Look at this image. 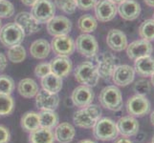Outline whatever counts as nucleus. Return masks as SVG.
Wrapping results in <instances>:
<instances>
[{"instance_id":"9d476101","label":"nucleus","mask_w":154,"mask_h":143,"mask_svg":"<svg viewBox=\"0 0 154 143\" xmlns=\"http://www.w3.org/2000/svg\"><path fill=\"white\" fill-rule=\"evenodd\" d=\"M51 48L58 56H70L76 50L75 42L68 35L54 36Z\"/></svg>"},{"instance_id":"f03ea898","label":"nucleus","mask_w":154,"mask_h":143,"mask_svg":"<svg viewBox=\"0 0 154 143\" xmlns=\"http://www.w3.org/2000/svg\"><path fill=\"white\" fill-rule=\"evenodd\" d=\"M99 101L103 108L117 112L123 108V95L118 87L114 85L104 87L100 93Z\"/></svg>"},{"instance_id":"ddd939ff","label":"nucleus","mask_w":154,"mask_h":143,"mask_svg":"<svg viewBox=\"0 0 154 143\" xmlns=\"http://www.w3.org/2000/svg\"><path fill=\"white\" fill-rule=\"evenodd\" d=\"M71 20L65 16H61V15L54 16L47 23V31L52 36L67 35L71 31Z\"/></svg>"},{"instance_id":"aec40b11","label":"nucleus","mask_w":154,"mask_h":143,"mask_svg":"<svg viewBox=\"0 0 154 143\" xmlns=\"http://www.w3.org/2000/svg\"><path fill=\"white\" fill-rule=\"evenodd\" d=\"M50 64L51 68V73L54 75L60 76V77H64L67 76L69 73H71L73 64L70 58L68 56H57L54 59H52Z\"/></svg>"},{"instance_id":"0eeeda50","label":"nucleus","mask_w":154,"mask_h":143,"mask_svg":"<svg viewBox=\"0 0 154 143\" xmlns=\"http://www.w3.org/2000/svg\"><path fill=\"white\" fill-rule=\"evenodd\" d=\"M97 70L99 76L103 80H109L112 76L114 69L118 66V59L111 52H103L96 57Z\"/></svg>"},{"instance_id":"6e6552de","label":"nucleus","mask_w":154,"mask_h":143,"mask_svg":"<svg viewBox=\"0 0 154 143\" xmlns=\"http://www.w3.org/2000/svg\"><path fill=\"white\" fill-rule=\"evenodd\" d=\"M150 102L145 95L135 94L126 102V111L129 115L142 118L150 112Z\"/></svg>"},{"instance_id":"f257e3e1","label":"nucleus","mask_w":154,"mask_h":143,"mask_svg":"<svg viewBox=\"0 0 154 143\" xmlns=\"http://www.w3.org/2000/svg\"><path fill=\"white\" fill-rule=\"evenodd\" d=\"M102 118V110L96 104H90L74 114L73 120L78 127L91 129Z\"/></svg>"},{"instance_id":"412c9836","label":"nucleus","mask_w":154,"mask_h":143,"mask_svg":"<svg viewBox=\"0 0 154 143\" xmlns=\"http://www.w3.org/2000/svg\"><path fill=\"white\" fill-rule=\"evenodd\" d=\"M106 43L108 47L114 52H122L127 47V37L120 30L112 29L108 31L107 37H106Z\"/></svg>"},{"instance_id":"4be33fe9","label":"nucleus","mask_w":154,"mask_h":143,"mask_svg":"<svg viewBox=\"0 0 154 143\" xmlns=\"http://www.w3.org/2000/svg\"><path fill=\"white\" fill-rule=\"evenodd\" d=\"M76 135V130L70 123L62 122L57 124L55 128V140L60 143H70Z\"/></svg>"},{"instance_id":"dca6fc26","label":"nucleus","mask_w":154,"mask_h":143,"mask_svg":"<svg viewBox=\"0 0 154 143\" xmlns=\"http://www.w3.org/2000/svg\"><path fill=\"white\" fill-rule=\"evenodd\" d=\"M94 92L91 87L81 85L77 87L73 91L71 99L73 104L79 108H84L86 106L92 104L94 100Z\"/></svg>"},{"instance_id":"b1692460","label":"nucleus","mask_w":154,"mask_h":143,"mask_svg":"<svg viewBox=\"0 0 154 143\" xmlns=\"http://www.w3.org/2000/svg\"><path fill=\"white\" fill-rule=\"evenodd\" d=\"M17 91L21 97L25 98H33L38 93V85L32 78H23L17 85Z\"/></svg>"},{"instance_id":"72a5a7b5","label":"nucleus","mask_w":154,"mask_h":143,"mask_svg":"<svg viewBox=\"0 0 154 143\" xmlns=\"http://www.w3.org/2000/svg\"><path fill=\"white\" fill-rule=\"evenodd\" d=\"M55 6L63 13L72 14L76 12L77 2L76 0H55Z\"/></svg>"},{"instance_id":"c9c22d12","label":"nucleus","mask_w":154,"mask_h":143,"mask_svg":"<svg viewBox=\"0 0 154 143\" xmlns=\"http://www.w3.org/2000/svg\"><path fill=\"white\" fill-rule=\"evenodd\" d=\"M14 13V5L8 0H0V19L11 17Z\"/></svg>"},{"instance_id":"4c0bfd02","label":"nucleus","mask_w":154,"mask_h":143,"mask_svg":"<svg viewBox=\"0 0 154 143\" xmlns=\"http://www.w3.org/2000/svg\"><path fill=\"white\" fill-rule=\"evenodd\" d=\"M51 73V68L49 63H40V64L36 65L35 69V75L38 77H44L47 75Z\"/></svg>"},{"instance_id":"bb28decb","label":"nucleus","mask_w":154,"mask_h":143,"mask_svg":"<svg viewBox=\"0 0 154 143\" xmlns=\"http://www.w3.org/2000/svg\"><path fill=\"white\" fill-rule=\"evenodd\" d=\"M41 86L47 92L57 94L62 89V78L51 73L41 78Z\"/></svg>"},{"instance_id":"603ef678","label":"nucleus","mask_w":154,"mask_h":143,"mask_svg":"<svg viewBox=\"0 0 154 143\" xmlns=\"http://www.w3.org/2000/svg\"><path fill=\"white\" fill-rule=\"evenodd\" d=\"M153 19H154V14H153Z\"/></svg>"},{"instance_id":"c03bdc74","label":"nucleus","mask_w":154,"mask_h":143,"mask_svg":"<svg viewBox=\"0 0 154 143\" xmlns=\"http://www.w3.org/2000/svg\"><path fill=\"white\" fill-rule=\"evenodd\" d=\"M144 2L146 6L150 8H154V0H144Z\"/></svg>"},{"instance_id":"a18cd8bd","label":"nucleus","mask_w":154,"mask_h":143,"mask_svg":"<svg viewBox=\"0 0 154 143\" xmlns=\"http://www.w3.org/2000/svg\"><path fill=\"white\" fill-rule=\"evenodd\" d=\"M109 1H111L112 3H114V4H121L122 2H124L125 0H109Z\"/></svg>"},{"instance_id":"2f4dec72","label":"nucleus","mask_w":154,"mask_h":143,"mask_svg":"<svg viewBox=\"0 0 154 143\" xmlns=\"http://www.w3.org/2000/svg\"><path fill=\"white\" fill-rule=\"evenodd\" d=\"M14 109V101L11 94H0V116L11 115Z\"/></svg>"},{"instance_id":"393cba45","label":"nucleus","mask_w":154,"mask_h":143,"mask_svg":"<svg viewBox=\"0 0 154 143\" xmlns=\"http://www.w3.org/2000/svg\"><path fill=\"white\" fill-rule=\"evenodd\" d=\"M30 143H54L55 136L51 129L39 127L33 132H31L29 136Z\"/></svg>"},{"instance_id":"864d4df0","label":"nucleus","mask_w":154,"mask_h":143,"mask_svg":"<svg viewBox=\"0 0 154 143\" xmlns=\"http://www.w3.org/2000/svg\"><path fill=\"white\" fill-rule=\"evenodd\" d=\"M151 143H152V142H151Z\"/></svg>"},{"instance_id":"c85d7f7f","label":"nucleus","mask_w":154,"mask_h":143,"mask_svg":"<svg viewBox=\"0 0 154 143\" xmlns=\"http://www.w3.org/2000/svg\"><path fill=\"white\" fill-rule=\"evenodd\" d=\"M78 27L83 34H89L96 31L98 27V20L91 14L82 15L78 20Z\"/></svg>"},{"instance_id":"1a4fd4ad","label":"nucleus","mask_w":154,"mask_h":143,"mask_svg":"<svg viewBox=\"0 0 154 143\" xmlns=\"http://www.w3.org/2000/svg\"><path fill=\"white\" fill-rule=\"evenodd\" d=\"M75 46L79 54L85 57H94L99 52L98 41L93 35L89 34H82L79 35Z\"/></svg>"},{"instance_id":"e433bc0d","label":"nucleus","mask_w":154,"mask_h":143,"mask_svg":"<svg viewBox=\"0 0 154 143\" xmlns=\"http://www.w3.org/2000/svg\"><path fill=\"white\" fill-rule=\"evenodd\" d=\"M133 89L136 94L146 95L150 91V82L147 81L146 79H140V80L136 81Z\"/></svg>"},{"instance_id":"20e7f679","label":"nucleus","mask_w":154,"mask_h":143,"mask_svg":"<svg viewBox=\"0 0 154 143\" xmlns=\"http://www.w3.org/2000/svg\"><path fill=\"white\" fill-rule=\"evenodd\" d=\"M119 131L116 122L112 119L103 118H100L93 127V136L95 139L102 141H110L117 139Z\"/></svg>"},{"instance_id":"2eb2a0df","label":"nucleus","mask_w":154,"mask_h":143,"mask_svg":"<svg viewBox=\"0 0 154 143\" xmlns=\"http://www.w3.org/2000/svg\"><path fill=\"white\" fill-rule=\"evenodd\" d=\"M14 23H17L23 30L25 35L34 34L41 29L40 23H38L33 17V15L27 12H21L15 15Z\"/></svg>"},{"instance_id":"39448f33","label":"nucleus","mask_w":154,"mask_h":143,"mask_svg":"<svg viewBox=\"0 0 154 143\" xmlns=\"http://www.w3.org/2000/svg\"><path fill=\"white\" fill-rule=\"evenodd\" d=\"M25 34L17 23H8L0 29V42L7 48L20 45Z\"/></svg>"},{"instance_id":"cd10ccee","label":"nucleus","mask_w":154,"mask_h":143,"mask_svg":"<svg viewBox=\"0 0 154 143\" xmlns=\"http://www.w3.org/2000/svg\"><path fill=\"white\" fill-rule=\"evenodd\" d=\"M21 127L26 132H33L40 127L39 115L35 112H27L21 118Z\"/></svg>"},{"instance_id":"58836bf2","label":"nucleus","mask_w":154,"mask_h":143,"mask_svg":"<svg viewBox=\"0 0 154 143\" xmlns=\"http://www.w3.org/2000/svg\"><path fill=\"white\" fill-rule=\"evenodd\" d=\"M77 7L82 10H89L95 7L97 0H76Z\"/></svg>"},{"instance_id":"f8f14e48","label":"nucleus","mask_w":154,"mask_h":143,"mask_svg":"<svg viewBox=\"0 0 154 143\" xmlns=\"http://www.w3.org/2000/svg\"><path fill=\"white\" fill-rule=\"evenodd\" d=\"M95 15L100 22H108L113 20L116 16L117 6L109 0H99L95 5Z\"/></svg>"},{"instance_id":"f704fd0d","label":"nucleus","mask_w":154,"mask_h":143,"mask_svg":"<svg viewBox=\"0 0 154 143\" xmlns=\"http://www.w3.org/2000/svg\"><path fill=\"white\" fill-rule=\"evenodd\" d=\"M14 90V82L12 77L2 75L0 76V94H11Z\"/></svg>"},{"instance_id":"8fccbe9b","label":"nucleus","mask_w":154,"mask_h":143,"mask_svg":"<svg viewBox=\"0 0 154 143\" xmlns=\"http://www.w3.org/2000/svg\"><path fill=\"white\" fill-rule=\"evenodd\" d=\"M152 143H154V136H153V137H152Z\"/></svg>"},{"instance_id":"a211bd4d","label":"nucleus","mask_w":154,"mask_h":143,"mask_svg":"<svg viewBox=\"0 0 154 143\" xmlns=\"http://www.w3.org/2000/svg\"><path fill=\"white\" fill-rule=\"evenodd\" d=\"M117 10L123 19L132 21L139 17L141 13V5L135 0H125L118 5Z\"/></svg>"},{"instance_id":"7c9ffc66","label":"nucleus","mask_w":154,"mask_h":143,"mask_svg":"<svg viewBox=\"0 0 154 143\" xmlns=\"http://www.w3.org/2000/svg\"><path fill=\"white\" fill-rule=\"evenodd\" d=\"M139 35L142 39L146 41L154 40V19L143 21L139 27Z\"/></svg>"},{"instance_id":"09e8293b","label":"nucleus","mask_w":154,"mask_h":143,"mask_svg":"<svg viewBox=\"0 0 154 143\" xmlns=\"http://www.w3.org/2000/svg\"><path fill=\"white\" fill-rule=\"evenodd\" d=\"M150 83H151V85L154 86V73L150 76Z\"/></svg>"},{"instance_id":"79ce46f5","label":"nucleus","mask_w":154,"mask_h":143,"mask_svg":"<svg viewBox=\"0 0 154 143\" xmlns=\"http://www.w3.org/2000/svg\"><path fill=\"white\" fill-rule=\"evenodd\" d=\"M38 1V0H21V2H22L24 5L26 6H29V7H32L33 5Z\"/></svg>"},{"instance_id":"a878e982","label":"nucleus","mask_w":154,"mask_h":143,"mask_svg":"<svg viewBox=\"0 0 154 143\" xmlns=\"http://www.w3.org/2000/svg\"><path fill=\"white\" fill-rule=\"evenodd\" d=\"M51 45L45 39H38L34 41L30 47V52L36 59H44L49 55Z\"/></svg>"},{"instance_id":"6ab92c4d","label":"nucleus","mask_w":154,"mask_h":143,"mask_svg":"<svg viewBox=\"0 0 154 143\" xmlns=\"http://www.w3.org/2000/svg\"><path fill=\"white\" fill-rule=\"evenodd\" d=\"M117 128H118L119 133L125 137L134 136L139 132V122L138 120L131 115H126L121 118L116 122Z\"/></svg>"},{"instance_id":"9b49d317","label":"nucleus","mask_w":154,"mask_h":143,"mask_svg":"<svg viewBox=\"0 0 154 143\" xmlns=\"http://www.w3.org/2000/svg\"><path fill=\"white\" fill-rule=\"evenodd\" d=\"M153 47L149 41L139 39L131 42L126 47V55L131 60H136L138 58L151 55Z\"/></svg>"},{"instance_id":"49530a36","label":"nucleus","mask_w":154,"mask_h":143,"mask_svg":"<svg viewBox=\"0 0 154 143\" xmlns=\"http://www.w3.org/2000/svg\"><path fill=\"white\" fill-rule=\"evenodd\" d=\"M79 143H95V142L90 139H83V140H81Z\"/></svg>"},{"instance_id":"c756f323","label":"nucleus","mask_w":154,"mask_h":143,"mask_svg":"<svg viewBox=\"0 0 154 143\" xmlns=\"http://www.w3.org/2000/svg\"><path fill=\"white\" fill-rule=\"evenodd\" d=\"M39 115L40 127L47 129H54L58 124V115L54 111H41Z\"/></svg>"},{"instance_id":"f3484780","label":"nucleus","mask_w":154,"mask_h":143,"mask_svg":"<svg viewBox=\"0 0 154 143\" xmlns=\"http://www.w3.org/2000/svg\"><path fill=\"white\" fill-rule=\"evenodd\" d=\"M36 107L41 111H55L60 104V97L57 94H52L42 90L35 95Z\"/></svg>"},{"instance_id":"37998d69","label":"nucleus","mask_w":154,"mask_h":143,"mask_svg":"<svg viewBox=\"0 0 154 143\" xmlns=\"http://www.w3.org/2000/svg\"><path fill=\"white\" fill-rule=\"evenodd\" d=\"M114 143H133L132 142L130 139H126V137H121V139H117Z\"/></svg>"},{"instance_id":"423d86ee","label":"nucleus","mask_w":154,"mask_h":143,"mask_svg":"<svg viewBox=\"0 0 154 143\" xmlns=\"http://www.w3.org/2000/svg\"><path fill=\"white\" fill-rule=\"evenodd\" d=\"M56 6L51 0H38L32 6L31 14L40 24L48 23L55 16Z\"/></svg>"},{"instance_id":"de8ad7c7","label":"nucleus","mask_w":154,"mask_h":143,"mask_svg":"<svg viewBox=\"0 0 154 143\" xmlns=\"http://www.w3.org/2000/svg\"><path fill=\"white\" fill-rule=\"evenodd\" d=\"M150 121H151V124L154 126V111L151 113V115H150Z\"/></svg>"},{"instance_id":"3c124183","label":"nucleus","mask_w":154,"mask_h":143,"mask_svg":"<svg viewBox=\"0 0 154 143\" xmlns=\"http://www.w3.org/2000/svg\"><path fill=\"white\" fill-rule=\"evenodd\" d=\"M0 29H1V19H0Z\"/></svg>"},{"instance_id":"4468645a","label":"nucleus","mask_w":154,"mask_h":143,"mask_svg":"<svg viewBox=\"0 0 154 143\" xmlns=\"http://www.w3.org/2000/svg\"><path fill=\"white\" fill-rule=\"evenodd\" d=\"M112 80L115 85L125 87L129 85L134 80L135 71L134 68L129 65H118L112 73Z\"/></svg>"},{"instance_id":"ea45409f","label":"nucleus","mask_w":154,"mask_h":143,"mask_svg":"<svg viewBox=\"0 0 154 143\" xmlns=\"http://www.w3.org/2000/svg\"><path fill=\"white\" fill-rule=\"evenodd\" d=\"M11 139V133L7 127L0 125V143H9Z\"/></svg>"},{"instance_id":"7ed1b4c3","label":"nucleus","mask_w":154,"mask_h":143,"mask_svg":"<svg viewBox=\"0 0 154 143\" xmlns=\"http://www.w3.org/2000/svg\"><path fill=\"white\" fill-rule=\"evenodd\" d=\"M75 79L82 85L88 87H95L99 82V73L96 65L92 62L85 61L81 63L74 72Z\"/></svg>"},{"instance_id":"a19ab883","label":"nucleus","mask_w":154,"mask_h":143,"mask_svg":"<svg viewBox=\"0 0 154 143\" xmlns=\"http://www.w3.org/2000/svg\"><path fill=\"white\" fill-rule=\"evenodd\" d=\"M7 67V57L5 55L0 52V72L4 71Z\"/></svg>"},{"instance_id":"473e14b6","label":"nucleus","mask_w":154,"mask_h":143,"mask_svg":"<svg viewBox=\"0 0 154 143\" xmlns=\"http://www.w3.org/2000/svg\"><path fill=\"white\" fill-rule=\"evenodd\" d=\"M7 55L9 60L13 63H20L26 58V50L21 44L11 47L8 50Z\"/></svg>"},{"instance_id":"5701e85b","label":"nucleus","mask_w":154,"mask_h":143,"mask_svg":"<svg viewBox=\"0 0 154 143\" xmlns=\"http://www.w3.org/2000/svg\"><path fill=\"white\" fill-rule=\"evenodd\" d=\"M134 71L141 76H151L154 73V57L151 55L138 58L134 63Z\"/></svg>"}]
</instances>
